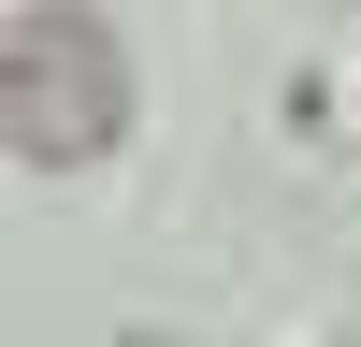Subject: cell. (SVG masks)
I'll use <instances>...</instances> for the list:
<instances>
[{
    "label": "cell",
    "mask_w": 361,
    "mask_h": 347,
    "mask_svg": "<svg viewBox=\"0 0 361 347\" xmlns=\"http://www.w3.org/2000/svg\"><path fill=\"white\" fill-rule=\"evenodd\" d=\"M130 130V58L102 15H15V145L29 159H87Z\"/></svg>",
    "instance_id": "6da1fadb"
},
{
    "label": "cell",
    "mask_w": 361,
    "mask_h": 347,
    "mask_svg": "<svg viewBox=\"0 0 361 347\" xmlns=\"http://www.w3.org/2000/svg\"><path fill=\"white\" fill-rule=\"evenodd\" d=\"M116 347H188V333H116Z\"/></svg>",
    "instance_id": "7a4b0ae2"
}]
</instances>
